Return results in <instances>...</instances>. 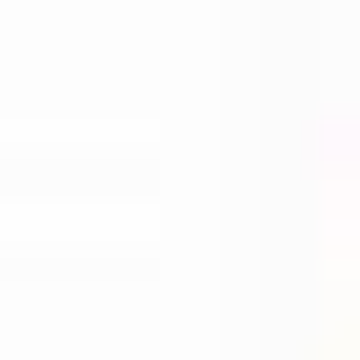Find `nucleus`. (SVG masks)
<instances>
[]
</instances>
